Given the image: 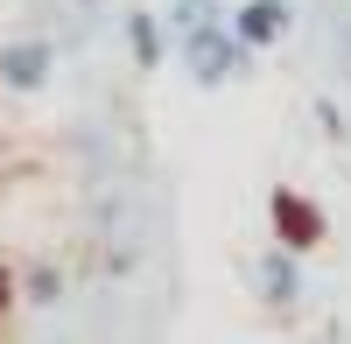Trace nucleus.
<instances>
[{
    "label": "nucleus",
    "mask_w": 351,
    "mask_h": 344,
    "mask_svg": "<svg viewBox=\"0 0 351 344\" xmlns=\"http://www.w3.org/2000/svg\"><path fill=\"white\" fill-rule=\"evenodd\" d=\"M225 21H232V36H239V42L260 56V49H274L288 28H295V8H288V0H239Z\"/></svg>",
    "instance_id": "obj_5"
},
{
    "label": "nucleus",
    "mask_w": 351,
    "mask_h": 344,
    "mask_svg": "<svg viewBox=\"0 0 351 344\" xmlns=\"http://www.w3.org/2000/svg\"><path fill=\"white\" fill-rule=\"evenodd\" d=\"M120 36H127V56H134V71H141V77L162 71V64H169V49H176V42H169V21H162L155 8H127V14H120Z\"/></svg>",
    "instance_id": "obj_6"
},
{
    "label": "nucleus",
    "mask_w": 351,
    "mask_h": 344,
    "mask_svg": "<svg viewBox=\"0 0 351 344\" xmlns=\"http://www.w3.org/2000/svg\"><path fill=\"white\" fill-rule=\"evenodd\" d=\"M309 112H316V134H324V140H351V127H344V106H337V99H316Z\"/></svg>",
    "instance_id": "obj_9"
},
{
    "label": "nucleus",
    "mask_w": 351,
    "mask_h": 344,
    "mask_svg": "<svg viewBox=\"0 0 351 344\" xmlns=\"http://www.w3.org/2000/svg\"><path fill=\"white\" fill-rule=\"evenodd\" d=\"M49 77H56V42H49V36H14V42H0V92H8V99L49 92Z\"/></svg>",
    "instance_id": "obj_4"
},
{
    "label": "nucleus",
    "mask_w": 351,
    "mask_h": 344,
    "mask_svg": "<svg viewBox=\"0 0 351 344\" xmlns=\"http://www.w3.org/2000/svg\"><path fill=\"white\" fill-rule=\"evenodd\" d=\"M21 302L56 309V302H64V267H56V260H28L21 267Z\"/></svg>",
    "instance_id": "obj_7"
},
{
    "label": "nucleus",
    "mask_w": 351,
    "mask_h": 344,
    "mask_svg": "<svg viewBox=\"0 0 351 344\" xmlns=\"http://www.w3.org/2000/svg\"><path fill=\"white\" fill-rule=\"evenodd\" d=\"M267 232H274V246H288V253H316L330 239V218L309 204L302 190H267Z\"/></svg>",
    "instance_id": "obj_2"
},
{
    "label": "nucleus",
    "mask_w": 351,
    "mask_h": 344,
    "mask_svg": "<svg viewBox=\"0 0 351 344\" xmlns=\"http://www.w3.org/2000/svg\"><path fill=\"white\" fill-rule=\"evenodd\" d=\"M8 302H14V281H8V274H0V317H8Z\"/></svg>",
    "instance_id": "obj_10"
},
{
    "label": "nucleus",
    "mask_w": 351,
    "mask_h": 344,
    "mask_svg": "<svg viewBox=\"0 0 351 344\" xmlns=\"http://www.w3.org/2000/svg\"><path fill=\"white\" fill-rule=\"evenodd\" d=\"M211 14H218V0H169L162 21H169V36H176V28H197V21H211Z\"/></svg>",
    "instance_id": "obj_8"
},
{
    "label": "nucleus",
    "mask_w": 351,
    "mask_h": 344,
    "mask_svg": "<svg viewBox=\"0 0 351 344\" xmlns=\"http://www.w3.org/2000/svg\"><path fill=\"white\" fill-rule=\"evenodd\" d=\"M246 281H253V295L274 309V317H288L302 295H309V281H302V253H288V246H260L253 260H246Z\"/></svg>",
    "instance_id": "obj_3"
},
{
    "label": "nucleus",
    "mask_w": 351,
    "mask_h": 344,
    "mask_svg": "<svg viewBox=\"0 0 351 344\" xmlns=\"http://www.w3.org/2000/svg\"><path fill=\"white\" fill-rule=\"evenodd\" d=\"M169 42H176V64L190 71L197 92H225L232 77H246V71H253V49L232 36V21H225V14L197 21V28H176Z\"/></svg>",
    "instance_id": "obj_1"
},
{
    "label": "nucleus",
    "mask_w": 351,
    "mask_h": 344,
    "mask_svg": "<svg viewBox=\"0 0 351 344\" xmlns=\"http://www.w3.org/2000/svg\"><path fill=\"white\" fill-rule=\"evenodd\" d=\"M77 8H84V14H92V8H99V0H77Z\"/></svg>",
    "instance_id": "obj_11"
}]
</instances>
